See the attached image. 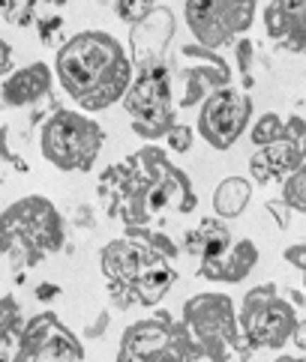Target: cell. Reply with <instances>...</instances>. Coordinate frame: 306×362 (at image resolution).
Returning a JSON list of instances; mask_svg holds the SVG:
<instances>
[{"mask_svg": "<svg viewBox=\"0 0 306 362\" xmlns=\"http://www.w3.org/2000/svg\"><path fill=\"white\" fill-rule=\"evenodd\" d=\"M51 72L84 114L111 108L132 81L130 54L106 30H81L60 42Z\"/></svg>", "mask_w": 306, "mask_h": 362, "instance_id": "1", "label": "cell"}, {"mask_svg": "<svg viewBox=\"0 0 306 362\" xmlns=\"http://www.w3.org/2000/svg\"><path fill=\"white\" fill-rule=\"evenodd\" d=\"M63 245V218L48 198H21L0 216V252L16 267L36 264Z\"/></svg>", "mask_w": 306, "mask_h": 362, "instance_id": "2", "label": "cell"}, {"mask_svg": "<svg viewBox=\"0 0 306 362\" xmlns=\"http://www.w3.org/2000/svg\"><path fill=\"white\" fill-rule=\"evenodd\" d=\"M102 141V126L91 114L60 108L42 123L40 147L57 171H91Z\"/></svg>", "mask_w": 306, "mask_h": 362, "instance_id": "3", "label": "cell"}, {"mask_svg": "<svg viewBox=\"0 0 306 362\" xmlns=\"http://www.w3.org/2000/svg\"><path fill=\"white\" fill-rule=\"evenodd\" d=\"M183 323L193 341L201 347L204 359L225 362L237 354V344L244 341L237 329L234 303L225 293H198L183 305Z\"/></svg>", "mask_w": 306, "mask_h": 362, "instance_id": "4", "label": "cell"}, {"mask_svg": "<svg viewBox=\"0 0 306 362\" xmlns=\"http://www.w3.org/2000/svg\"><path fill=\"white\" fill-rule=\"evenodd\" d=\"M201 356V347L193 341L186 323H171L169 315L138 320L120 339L114 362H193Z\"/></svg>", "mask_w": 306, "mask_h": 362, "instance_id": "5", "label": "cell"}, {"mask_svg": "<svg viewBox=\"0 0 306 362\" xmlns=\"http://www.w3.org/2000/svg\"><path fill=\"white\" fill-rule=\"evenodd\" d=\"M123 108L132 120V132L144 141H159L174 126V96H171V69H153L132 75L123 90Z\"/></svg>", "mask_w": 306, "mask_h": 362, "instance_id": "6", "label": "cell"}, {"mask_svg": "<svg viewBox=\"0 0 306 362\" xmlns=\"http://www.w3.org/2000/svg\"><path fill=\"white\" fill-rule=\"evenodd\" d=\"M298 327V312L276 293V284H261L244 296L237 312V329L249 347L279 351Z\"/></svg>", "mask_w": 306, "mask_h": 362, "instance_id": "7", "label": "cell"}, {"mask_svg": "<svg viewBox=\"0 0 306 362\" xmlns=\"http://www.w3.org/2000/svg\"><path fill=\"white\" fill-rule=\"evenodd\" d=\"M259 12V0H186V28L204 48H228L244 36Z\"/></svg>", "mask_w": 306, "mask_h": 362, "instance_id": "8", "label": "cell"}, {"mask_svg": "<svg viewBox=\"0 0 306 362\" xmlns=\"http://www.w3.org/2000/svg\"><path fill=\"white\" fill-rule=\"evenodd\" d=\"M252 117V102L237 87H216L201 99L198 111V135L213 150H228L246 132Z\"/></svg>", "mask_w": 306, "mask_h": 362, "instance_id": "9", "label": "cell"}, {"mask_svg": "<svg viewBox=\"0 0 306 362\" xmlns=\"http://www.w3.org/2000/svg\"><path fill=\"white\" fill-rule=\"evenodd\" d=\"M18 354L12 362H81L79 339L57 320V315H40L21 327Z\"/></svg>", "mask_w": 306, "mask_h": 362, "instance_id": "10", "label": "cell"}, {"mask_svg": "<svg viewBox=\"0 0 306 362\" xmlns=\"http://www.w3.org/2000/svg\"><path fill=\"white\" fill-rule=\"evenodd\" d=\"M174 36V12L153 6L144 18L130 24V63L132 72L169 69V45Z\"/></svg>", "mask_w": 306, "mask_h": 362, "instance_id": "11", "label": "cell"}, {"mask_svg": "<svg viewBox=\"0 0 306 362\" xmlns=\"http://www.w3.org/2000/svg\"><path fill=\"white\" fill-rule=\"evenodd\" d=\"M181 54L189 60H198L196 66H183V72H181V78H183L181 108H193L196 102H201L210 93V90L232 84V66H228L213 48H204V45L193 42V45H183Z\"/></svg>", "mask_w": 306, "mask_h": 362, "instance_id": "12", "label": "cell"}, {"mask_svg": "<svg viewBox=\"0 0 306 362\" xmlns=\"http://www.w3.org/2000/svg\"><path fill=\"white\" fill-rule=\"evenodd\" d=\"M159 257L162 255H157L150 245L138 243L135 237H123L106 245V252H102V273L108 276L111 284H123V288L132 291L135 279Z\"/></svg>", "mask_w": 306, "mask_h": 362, "instance_id": "13", "label": "cell"}, {"mask_svg": "<svg viewBox=\"0 0 306 362\" xmlns=\"http://www.w3.org/2000/svg\"><path fill=\"white\" fill-rule=\"evenodd\" d=\"M267 36L285 51L306 48V0H271L264 9Z\"/></svg>", "mask_w": 306, "mask_h": 362, "instance_id": "14", "label": "cell"}, {"mask_svg": "<svg viewBox=\"0 0 306 362\" xmlns=\"http://www.w3.org/2000/svg\"><path fill=\"white\" fill-rule=\"evenodd\" d=\"M51 84H55L51 66H45V63H30V66H21L6 75V81L0 84V99H4L6 108H24V105H33V102L48 96Z\"/></svg>", "mask_w": 306, "mask_h": 362, "instance_id": "15", "label": "cell"}, {"mask_svg": "<svg viewBox=\"0 0 306 362\" xmlns=\"http://www.w3.org/2000/svg\"><path fill=\"white\" fill-rule=\"evenodd\" d=\"M259 264V249H255L252 240H237L228 245V252L213 257V261H204L201 264V279H210V281H244L252 267Z\"/></svg>", "mask_w": 306, "mask_h": 362, "instance_id": "16", "label": "cell"}, {"mask_svg": "<svg viewBox=\"0 0 306 362\" xmlns=\"http://www.w3.org/2000/svg\"><path fill=\"white\" fill-rule=\"evenodd\" d=\"M171 284H174V269L169 267L165 257H159V261H153L144 273L135 279L132 296H135V303H142V305H157L162 296L169 293Z\"/></svg>", "mask_w": 306, "mask_h": 362, "instance_id": "17", "label": "cell"}, {"mask_svg": "<svg viewBox=\"0 0 306 362\" xmlns=\"http://www.w3.org/2000/svg\"><path fill=\"white\" fill-rule=\"evenodd\" d=\"M259 153L264 156V165H267V171H271V180L273 177H288L291 171H298V168H303V147H300V141L295 138H276L271 141V144H264L259 147Z\"/></svg>", "mask_w": 306, "mask_h": 362, "instance_id": "18", "label": "cell"}, {"mask_svg": "<svg viewBox=\"0 0 306 362\" xmlns=\"http://www.w3.org/2000/svg\"><path fill=\"white\" fill-rule=\"evenodd\" d=\"M252 198V183L244 177H225L213 192V210L220 218H237Z\"/></svg>", "mask_w": 306, "mask_h": 362, "instance_id": "19", "label": "cell"}, {"mask_svg": "<svg viewBox=\"0 0 306 362\" xmlns=\"http://www.w3.org/2000/svg\"><path fill=\"white\" fill-rule=\"evenodd\" d=\"M198 234V243H201V257L204 261H213V257H220L228 252V245L234 243L232 237V228H228L222 218H204V222L196 228Z\"/></svg>", "mask_w": 306, "mask_h": 362, "instance_id": "20", "label": "cell"}, {"mask_svg": "<svg viewBox=\"0 0 306 362\" xmlns=\"http://www.w3.org/2000/svg\"><path fill=\"white\" fill-rule=\"evenodd\" d=\"M283 135H285V129H283V117H279V114H261V117L252 123V132H249L255 147H264Z\"/></svg>", "mask_w": 306, "mask_h": 362, "instance_id": "21", "label": "cell"}, {"mask_svg": "<svg viewBox=\"0 0 306 362\" xmlns=\"http://www.w3.org/2000/svg\"><path fill=\"white\" fill-rule=\"evenodd\" d=\"M283 201L298 213L306 210V171L303 168H298V171L283 177Z\"/></svg>", "mask_w": 306, "mask_h": 362, "instance_id": "22", "label": "cell"}, {"mask_svg": "<svg viewBox=\"0 0 306 362\" xmlns=\"http://www.w3.org/2000/svg\"><path fill=\"white\" fill-rule=\"evenodd\" d=\"M153 6H157V0H114V12L126 24H135L138 18H144Z\"/></svg>", "mask_w": 306, "mask_h": 362, "instance_id": "23", "label": "cell"}, {"mask_svg": "<svg viewBox=\"0 0 306 362\" xmlns=\"http://www.w3.org/2000/svg\"><path fill=\"white\" fill-rule=\"evenodd\" d=\"M0 327H4L12 339H16V335L21 332V308L16 305V300H12V296H4V300H0Z\"/></svg>", "mask_w": 306, "mask_h": 362, "instance_id": "24", "label": "cell"}, {"mask_svg": "<svg viewBox=\"0 0 306 362\" xmlns=\"http://www.w3.org/2000/svg\"><path fill=\"white\" fill-rule=\"evenodd\" d=\"M193 129L189 126H181V123H174L169 132H165V144H169L171 153H186L189 147H193Z\"/></svg>", "mask_w": 306, "mask_h": 362, "instance_id": "25", "label": "cell"}, {"mask_svg": "<svg viewBox=\"0 0 306 362\" xmlns=\"http://www.w3.org/2000/svg\"><path fill=\"white\" fill-rule=\"evenodd\" d=\"M234 57H237L240 75H249L252 63H255V42L246 40V36H237V40H234Z\"/></svg>", "mask_w": 306, "mask_h": 362, "instance_id": "26", "label": "cell"}, {"mask_svg": "<svg viewBox=\"0 0 306 362\" xmlns=\"http://www.w3.org/2000/svg\"><path fill=\"white\" fill-rule=\"evenodd\" d=\"M40 40L48 45V42H55L57 36H60V30H63V18L60 16H42L40 21Z\"/></svg>", "mask_w": 306, "mask_h": 362, "instance_id": "27", "label": "cell"}, {"mask_svg": "<svg viewBox=\"0 0 306 362\" xmlns=\"http://www.w3.org/2000/svg\"><path fill=\"white\" fill-rule=\"evenodd\" d=\"M147 240H150V249L157 252V255H162V257H174V255H177L174 243L165 237V234H147Z\"/></svg>", "mask_w": 306, "mask_h": 362, "instance_id": "28", "label": "cell"}, {"mask_svg": "<svg viewBox=\"0 0 306 362\" xmlns=\"http://www.w3.org/2000/svg\"><path fill=\"white\" fill-rule=\"evenodd\" d=\"M249 171H252V180H259V183H271V171H267L261 153H255V156L249 159Z\"/></svg>", "mask_w": 306, "mask_h": 362, "instance_id": "29", "label": "cell"}, {"mask_svg": "<svg viewBox=\"0 0 306 362\" xmlns=\"http://www.w3.org/2000/svg\"><path fill=\"white\" fill-rule=\"evenodd\" d=\"M283 129H285V135H288V138L300 141V138H303V132H306V120L300 117V114H295V117L283 120Z\"/></svg>", "mask_w": 306, "mask_h": 362, "instance_id": "30", "label": "cell"}, {"mask_svg": "<svg viewBox=\"0 0 306 362\" xmlns=\"http://www.w3.org/2000/svg\"><path fill=\"white\" fill-rule=\"evenodd\" d=\"M108 320H111V315H108V312H99L94 323H87V329H84V335H87V339H99V335H102V332H106V329H108Z\"/></svg>", "mask_w": 306, "mask_h": 362, "instance_id": "31", "label": "cell"}, {"mask_svg": "<svg viewBox=\"0 0 306 362\" xmlns=\"http://www.w3.org/2000/svg\"><path fill=\"white\" fill-rule=\"evenodd\" d=\"M285 261H288L291 267H298L300 273H303V269H306V245H303V243L291 245V249L285 252Z\"/></svg>", "mask_w": 306, "mask_h": 362, "instance_id": "32", "label": "cell"}, {"mask_svg": "<svg viewBox=\"0 0 306 362\" xmlns=\"http://www.w3.org/2000/svg\"><path fill=\"white\" fill-rule=\"evenodd\" d=\"M267 210L276 216V225L279 228H288V210H285V206H279V201H267Z\"/></svg>", "mask_w": 306, "mask_h": 362, "instance_id": "33", "label": "cell"}, {"mask_svg": "<svg viewBox=\"0 0 306 362\" xmlns=\"http://www.w3.org/2000/svg\"><path fill=\"white\" fill-rule=\"evenodd\" d=\"M9 69H12V51L4 40H0V75H6Z\"/></svg>", "mask_w": 306, "mask_h": 362, "instance_id": "34", "label": "cell"}, {"mask_svg": "<svg viewBox=\"0 0 306 362\" xmlns=\"http://www.w3.org/2000/svg\"><path fill=\"white\" fill-rule=\"evenodd\" d=\"M36 296H40V300H55V296H60V288L51 281H42L40 288H36Z\"/></svg>", "mask_w": 306, "mask_h": 362, "instance_id": "35", "label": "cell"}, {"mask_svg": "<svg viewBox=\"0 0 306 362\" xmlns=\"http://www.w3.org/2000/svg\"><path fill=\"white\" fill-rule=\"evenodd\" d=\"M273 362H306L303 356H279V359H273Z\"/></svg>", "mask_w": 306, "mask_h": 362, "instance_id": "36", "label": "cell"}, {"mask_svg": "<svg viewBox=\"0 0 306 362\" xmlns=\"http://www.w3.org/2000/svg\"><path fill=\"white\" fill-rule=\"evenodd\" d=\"M288 293H291V300H295V305H303V296L298 291H288Z\"/></svg>", "mask_w": 306, "mask_h": 362, "instance_id": "37", "label": "cell"}, {"mask_svg": "<svg viewBox=\"0 0 306 362\" xmlns=\"http://www.w3.org/2000/svg\"><path fill=\"white\" fill-rule=\"evenodd\" d=\"M45 4H55V6H63V4H67V0H45Z\"/></svg>", "mask_w": 306, "mask_h": 362, "instance_id": "38", "label": "cell"}, {"mask_svg": "<svg viewBox=\"0 0 306 362\" xmlns=\"http://www.w3.org/2000/svg\"><path fill=\"white\" fill-rule=\"evenodd\" d=\"M0 362H12V359H9V356H6L4 351H0Z\"/></svg>", "mask_w": 306, "mask_h": 362, "instance_id": "39", "label": "cell"}, {"mask_svg": "<svg viewBox=\"0 0 306 362\" xmlns=\"http://www.w3.org/2000/svg\"><path fill=\"white\" fill-rule=\"evenodd\" d=\"M193 362H210V359H193Z\"/></svg>", "mask_w": 306, "mask_h": 362, "instance_id": "40", "label": "cell"}]
</instances>
